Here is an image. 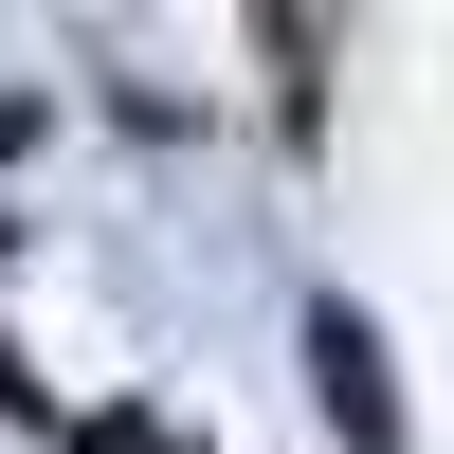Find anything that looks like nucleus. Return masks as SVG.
<instances>
[{
	"mask_svg": "<svg viewBox=\"0 0 454 454\" xmlns=\"http://www.w3.org/2000/svg\"><path fill=\"white\" fill-rule=\"evenodd\" d=\"M309 382H327V419H346V454H400V382H382V327L364 309H309Z\"/></svg>",
	"mask_w": 454,
	"mask_h": 454,
	"instance_id": "f257e3e1",
	"label": "nucleus"
},
{
	"mask_svg": "<svg viewBox=\"0 0 454 454\" xmlns=\"http://www.w3.org/2000/svg\"><path fill=\"white\" fill-rule=\"evenodd\" d=\"M73 454H182V436H164V419H91Z\"/></svg>",
	"mask_w": 454,
	"mask_h": 454,
	"instance_id": "f03ea898",
	"label": "nucleus"
}]
</instances>
